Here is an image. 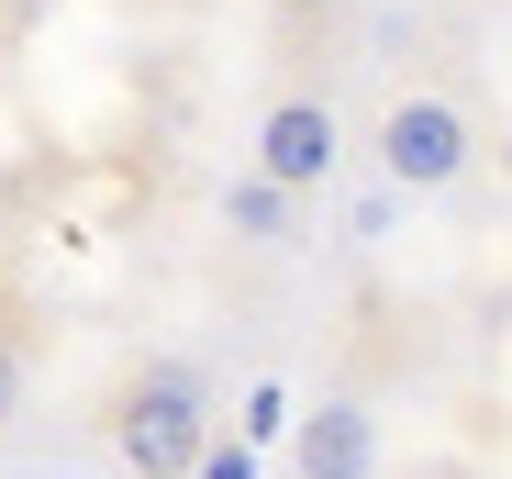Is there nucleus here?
Listing matches in <instances>:
<instances>
[{"label":"nucleus","instance_id":"5","mask_svg":"<svg viewBox=\"0 0 512 479\" xmlns=\"http://www.w3.org/2000/svg\"><path fill=\"white\" fill-rule=\"evenodd\" d=\"M223 223L245 234V246H290V190H268V179H223Z\"/></svg>","mask_w":512,"mask_h":479},{"label":"nucleus","instance_id":"3","mask_svg":"<svg viewBox=\"0 0 512 479\" xmlns=\"http://www.w3.org/2000/svg\"><path fill=\"white\" fill-rule=\"evenodd\" d=\"M334 168H346V123H334V101H268V112H256V179H268V190H323Z\"/></svg>","mask_w":512,"mask_h":479},{"label":"nucleus","instance_id":"6","mask_svg":"<svg viewBox=\"0 0 512 479\" xmlns=\"http://www.w3.org/2000/svg\"><path fill=\"white\" fill-rule=\"evenodd\" d=\"M12 413H23V346L0 335V424H12Z\"/></svg>","mask_w":512,"mask_h":479},{"label":"nucleus","instance_id":"4","mask_svg":"<svg viewBox=\"0 0 512 479\" xmlns=\"http://www.w3.org/2000/svg\"><path fill=\"white\" fill-rule=\"evenodd\" d=\"M368 468H379L368 402H323V413L301 424V479H368Z\"/></svg>","mask_w":512,"mask_h":479},{"label":"nucleus","instance_id":"1","mask_svg":"<svg viewBox=\"0 0 512 479\" xmlns=\"http://www.w3.org/2000/svg\"><path fill=\"white\" fill-rule=\"evenodd\" d=\"M112 446H123L134 479H201V457H212L201 379H190V368H145L123 402H112Z\"/></svg>","mask_w":512,"mask_h":479},{"label":"nucleus","instance_id":"2","mask_svg":"<svg viewBox=\"0 0 512 479\" xmlns=\"http://www.w3.org/2000/svg\"><path fill=\"white\" fill-rule=\"evenodd\" d=\"M368 145H379V179H390V190H457L468 156H479V134H468V112H457L446 90H401Z\"/></svg>","mask_w":512,"mask_h":479},{"label":"nucleus","instance_id":"8","mask_svg":"<svg viewBox=\"0 0 512 479\" xmlns=\"http://www.w3.org/2000/svg\"><path fill=\"white\" fill-rule=\"evenodd\" d=\"M279 12H323V0H279Z\"/></svg>","mask_w":512,"mask_h":479},{"label":"nucleus","instance_id":"7","mask_svg":"<svg viewBox=\"0 0 512 479\" xmlns=\"http://www.w3.org/2000/svg\"><path fill=\"white\" fill-rule=\"evenodd\" d=\"M201 479H256V468H245V446H212V457H201Z\"/></svg>","mask_w":512,"mask_h":479}]
</instances>
